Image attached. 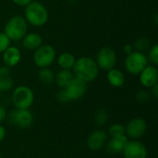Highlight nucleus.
Wrapping results in <instances>:
<instances>
[{
    "label": "nucleus",
    "instance_id": "nucleus-1",
    "mask_svg": "<svg viewBox=\"0 0 158 158\" xmlns=\"http://www.w3.org/2000/svg\"><path fill=\"white\" fill-rule=\"evenodd\" d=\"M72 70L75 78L87 83L96 79L98 76L99 68L95 60L89 56H82L75 61Z\"/></svg>",
    "mask_w": 158,
    "mask_h": 158
},
{
    "label": "nucleus",
    "instance_id": "nucleus-2",
    "mask_svg": "<svg viewBox=\"0 0 158 158\" xmlns=\"http://www.w3.org/2000/svg\"><path fill=\"white\" fill-rule=\"evenodd\" d=\"M24 15L26 21L35 27H41L48 20V11L46 7L37 1H32L26 6Z\"/></svg>",
    "mask_w": 158,
    "mask_h": 158
},
{
    "label": "nucleus",
    "instance_id": "nucleus-3",
    "mask_svg": "<svg viewBox=\"0 0 158 158\" xmlns=\"http://www.w3.org/2000/svg\"><path fill=\"white\" fill-rule=\"evenodd\" d=\"M28 22L24 17L14 16L10 18L5 26V33L11 41L21 40L27 33Z\"/></svg>",
    "mask_w": 158,
    "mask_h": 158
},
{
    "label": "nucleus",
    "instance_id": "nucleus-4",
    "mask_svg": "<svg viewBox=\"0 0 158 158\" xmlns=\"http://www.w3.org/2000/svg\"><path fill=\"white\" fill-rule=\"evenodd\" d=\"M11 100L16 108L29 109L34 101V94L32 90L25 85H20L15 88L12 93Z\"/></svg>",
    "mask_w": 158,
    "mask_h": 158
},
{
    "label": "nucleus",
    "instance_id": "nucleus-5",
    "mask_svg": "<svg viewBox=\"0 0 158 158\" xmlns=\"http://www.w3.org/2000/svg\"><path fill=\"white\" fill-rule=\"evenodd\" d=\"M6 119H7L8 123L11 125H14L19 129H27L32 124L33 116L29 109L15 108L6 115Z\"/></svg>",
    "mask_w": 158,
    "mask_h": 158
},
{
    "label": "nucleus",
    "instance_id": "nucleus-6",
    "mask_svg": "<svg viewBox=\"0 0 158 158\" xmlns=\"http://www.w3.org/2000/svg\"><path fill=\"white\" fill-rule=\"evenodd\" d=\"M56 59V50L50 44H42L33 54V61L37 67L48 68Z\"/></svg>",
    "mask_w": 158,
    "mask_h": 158
},
{
    "label": "nucleus",
    "instance_id": "nucleus-7",
    "mask_svg": "<svg viewBox=\"0 0 158 158\" xmlns=\"http://www.w3.org/2000/svg\"><path fill=\"white\" fill-rule=\"evenodd\" d=\"M147 64L148 59L146 56L143 53L137 51H133L132 53L129 54L125 59V69L132 75L140 74L147 66Z\"/></svg>",
    "mask_w": 158,
    "mask_h": 158
},
{
    "label": "nucleus",
    "instance_id": "nucleus-8",
    "mask_svg": "<svg viewBox=\"0 0 158 158\" xmlns=\"http://www.w3.org/2000/svg\"><path fill=\"white\" fill-rule=\"evenodd\" d=\"M95 62L99 69L109 70L113 69L117 63V54L113 48L105 46L98 51Z\"/></svg>",
    "mask_w": 158,
    "mask_h": 158
},
{
    "label": "nucleus",
    "instance_id": "nucleus-9",
    "mask_svg": "<svg viewBox=\"0 0 158 158\" xmlns=\"http://www.w3.org/2000/svg\"><path fill=\"white\" fill-rule=\"evenodd\" d=\"M147 131V123L143 118H135L131 119L125 126V134L131 140L142 138Z\"/></svg>",
    "mask_w": 158,
    "mask_h": 158
},
{
    "label": "nucleus",
    "instance_id": "nucleus-10",
    "mask_svg": "<svg viewBox=\"0 0 158 158\" xmlns=\"http://www.w3.org/2000/svg\"><path fill=\"white\" fill-rule=\"evenodd\" d=\"M64 90L69 102L79 100L85 94L87 90V83L77 78H74L73 81Z\"/></svg>",
    "mask_w": 158,
    "mask_h": 158
},
{
    "label": "nucleus",
    "instance_id": "nucleus-11",
    "mask_svg": "<svg viewBox=\"0 0 158 158\" xmlns=\"http://www.w3.org/2000/svg\"><path fill=\"white\" fill-rule=\"evenodd\" d=\"M122 154L124 158H146L147 149L140 141L131 140L128 142Z\"/></svg>",
    "mask_w": 158,
    "mask_h": 158
},
{
    "label": "nucleus",
    "instance_id": "nucleus-12",
    "mask_svg": "<svg viewBox=\"0 0 158 158\" xmlns=\"http://www.w3.org/2000/svg\"><path fill=\"white\" fill-rule=\"evenodd\" d=\"M107 142V134L103 130H95L90 133L87 139V146L91 151L96 152L102 149Z\"/></svg>",
    "mask_w": 158,
    "mask_h": 158
},
{
    "label": "nucleus",
    "instance_id": "nucleus-13",
    "mask_svg": "<svg viewBox=\"0 0 158 158\" xmlns=\"http://www.w3.org/2000/svg\"><path fill=\"white\" fill-rule=\"evenodd\" d=\"M158 71L156 67L146 66L140 73V82L146 88H151L157 83Z\"/></svg>",
    "mask_w": 158,
    "mask_h": 158
},
{
    "label": "nucleus",
    "instance_id": "nucleus-14",
    "mask_svg": "<svg viewBox=\"0 0 158 158\" xmlns=\"http://www.w3.org/2000/svg\"><path fill=\"white\" fill-rule=\"evenodd\" d=\"M128 142H129V138L126 135L111 138L106 144V151L111 155L122 154Z\"/></svg>",
    "mask_w": 158,
    "mask_h": 158
},
{
    "label": "nucleus",
    "instance_id": "nucleus-15",
    "mask_svg": "<svg viewBox=\"0 0 158 158\" xmlns=\"http://www.w3.org/2000/svg\"><path fill=\"white\" fill-rule=\"evenodd\" d=\"M21 59V54L16 46H8L3 52V61L5 66L11 68L19 63Z\"/></svg>",
    "mask_w": 158,
    "mask_h": 158
},
{
    "label": "nucleus",
    "instance_id": "nucleus-16",
    "mask_svg": "<svg viewBox=\"0 0 158 158\" xmlns=\"http://www.w3.org/2000/svg\"><path fill=\"white\" fill-rule=\"evenodd\" d=\"M21 40H22V45L29 50H35L43 44L42 36L36 32H31L28 34L26 33Z\"/></svg>",
    "mask_w": 158,
    "mask_h": 158
},
{
    "label": "nucleus",
    "instance_id": "nucleus-17",
    "mask_svg": "<svg viewBox=\"0 0 158 158\" xmlns=\"http://www.w3.org/2000/svg\"><path fill=\"white\" fill-rule=\"evenodd\" d=\"M107 81L109 82V84L113 87H121L124 85L125 83V76L123 74V72L118 69H111L109 70H107Z\"/></svg>",
    "mask_w": 158,
    "mask_h": 158
},
{
    "label": "nucleus",
    "instance_id": "nucleus-18",
    "mask_svg": "<svg viewBox=\"0 0 158 158\" xmlns=\"http://www.w3.org/2000/svg\"><path fill=\"white\" fill-rule=\"evenodd\" d=\"M74 75L70 69H61L57 72L55 77V81L58 87L61 89H65L74 79Z\"/></svg>",
    "mask_w": 158,
    "mask_h": 158
},
{
    "label": "nucleus",
    "instance_id": "nucleus-19",
    "mask_svg": "<svg viewBox=\"0 0 158 158\" xmlns=\"http://www.w3.org/2000/svg\"><path fill=\"white\" fill-rule=\"evenodd\" d=\"M76 58L70 53H62L57 58V64L61 69H71L75 64Z\"/></svg>",
    "mask_w": 158,
    "mask_h": 158
},
{
    "label": "nucleus",
    "instance_id": "nucleus-20",
    "mask_svg": "<svg viewBox=\"0 0 158 158\" xmlns=\"http://www.w3.org/2000/svg\"><path fill=\"white\" fill-rule=\"evenodd\" d=\"M38 77L44 84H51L55 81V74L49 68H42L38 73Z\"/></svg>",
    "mask_w": 158,
    "mask_h": 158
},
{
    "label": "nucleus",
    "instance_id": "nucleus-21",
    "mask_svg": "<svg viewBox=\"0 0 158 158\" xmlns=\"http://www.w3.org/2000/svg\"><path fill=\"white\" fill-rule=\"evenodd\" d=\"M149 47H150V41L146 37H141V38L137 39L133 45V48L137 52H141V53L147 51L149 49Z\"/></svg>",
    "mask_w": 158,
    "mask_h": 158
},
{
    "label": "nucleus",
    "instance_id": "nucleus-22",
    "mask_svg": "<svg viewBox=\"0 0 158 158\" xmlns=\"http://www.w3.org/2000/svg\"><path fill=\"white\" fill-rule=\"evenodd\" d=\"M108 135L111 138L124 136L125 134V126L121 124H113L108 128Z\"/></svg>",
    "mask_w": 158,
    "mask_h": 158
},
{
    "label": "nucleus",
    "instance_id": "nucleus-23",
    "mask_svg": "<svg viewBox=\"0 0 158 158\" xmlns=\"http://www.w3.org/2000/svg\"><path fill=\"white\" fill-rule=\"evenodd\" d=\"M94 119H95V123L97 126L102 127V126L106 125V121L108 120V112L106 111V109H105V108L99 109L95 114Z\"/></svg>",
    "mask_w": 158,
    "mask_h": 158
},
{
    "label": "nucleus",
    "instance_id": "nucleus-24",
    "mask_svg": "<svg viewBox=\"0 0 158 158\" xmlns=\"http://www.w3.org/2000/svg\"><path fill=\"white\" fill-rule=\"evenodd\" d=\"M13 87V80L10 76L0 79V89L2 92H7Z\"/></svg>",
    "mask_w": 158,
    "mask_h": 158
},
{
    "label": "nucleus",
    "instance_id": "nucleus-25",
    "mask_svg": "<svg viewBox=\"0 0 158 158\" xmlns=\"http://www.w3.org/2000/svg\"><path fill=\"white\" fill-rule=\"evenodd\" d=\"M8 46H10V40L5 32H0V53H3Z\"/></svg>",
    "mask_w": 158,
    "mask_h": 158
},
{
    "label": "nucleus",
    "instance_id": "nucleus-26",
    "mask_svg": "<svg viewBox=\"0 0 158 158\" xmlns=\"http://www.w3.org/2000/svg\"><path fill=\"white\" fill-rule=\"evenodd\" d=\"M149 60L155 64H158V45L157 44H154L153 47H151L150 51H149Z\"/></svg>",
    "mask_w": 158,
    "mask_h": 158
},
{
    "label": "nucleus",
    "instance_id": "nucleus-27",
    "mask_svg": "<svg viewBox=\"0 0 158 158\" xmlns=\"http://www.w3.org/2000/svg\"><path fill=\"white\" fill-rule=\"evenodd\" d=\"M150 97H151V94L148 91H145V90L140 91L136 95L137 100L140 101V102H147V101H149Z\"/></svg>",
    "mask_w": 158,
    "mask_h": 158
},
{
    "label": "nucleus",
    "instance_id": "nucleus-28",
    "mask_svg": "<svg viewBox=\"0 0 158 158\" xmlns=\"http://www.w3.org/2000/svg\"><path fill=\"white\" fill-rule=\"evenodd\" d=\"M56 98H57L58 102H60L62 104H66V103H69V99H68V97H67V94H66L64 89H61L58 92V94H56Z\"/></svg>",
    "mask_w": 158,
    "mask_h": 158
},
{
    "label": "nucleus",
    "instance_id": "nucleus-29",
    "mask_svg": "<svg viewBox=\"0 0 158 158\" xmlns=\"http://www.w3.org/2000/svg\"><path fill=\"white\" fill-rule=\"evenodd\" d=\"M6 115H7V112H6L5 106L0 105V124L6 118Z\"/></svg>",
    "mask_w": 158,
    "mask_h": 158
},
{
    "label": "nucleus",
    "instance_id": "nucleus-30",
    "mask_svg": "<svg viewBox=\"0 0 158 158\" xmlns=\"http://www.w3.org/2000/svg\"><path fill=\"white\" fill-rule=\"evenodd\" d=\"M12 1L19 6H26L31 2V0H12Z\"/></svg>",
    "mask_w": 158,
    "mask_h": 158
},
{
    "label": "nucleus",
    "instance_id": "nucleus-31",
    "mask_svg": "<svg viewBox=\"0 0 158 158\" xmlns=\"http://www.w3.org/2000/svg\"><path fill=\"white\" fill-rule=\"evenodd\" d=\"M151 95L155 98L157 99L158 98V84H155L154 86L151 87Z\"/></svg>",
    "mask_w": 158,
    "mask_h": 158
},
{
    "label": "nucleus",
    "instance_id": "nucleus-32",
    "mask_svg": "<svg viewBox=\"0 0 158 158\" xmlns=\"http://www.w3.org/2000/svg\"><path fill=\"white\" fill-rule=\"evenodd\" d=\"M123 50L127 55H129V54H131V53H132L134 51V48H133V45H131V44H125Z\"/></svg>",
    "mask_w": 158,
    "mask_h": 158
},
{
    "label": "nucleus",
    "instance_id": "nucleus-33",
    "mask_svg": "<svg viewBox=\"0 0 158 158\" xmlns=\"http://www.w3.org/2000/svg\"><path fill=\"white\" fill-rule=\"evenodd\" d=\"M6 134V129H5V127H4V126H2V125L0 124V143L5 139Z\"/></svg>",
    "mask_w": 158,
    "mask_h": 158
},
{
    "label": "nucleus",
    "instance_id": "nucleus-34",
    "mask_svg": "<svg viewBox=\"0 0 158 158\" xmlns=\"http://www.w3.org/2000/svg\"><path fill=\"white\" fill-rule=\"evenodd\" d=\"M155 23L157 24V15H156V14L155 15Z\"/></svg>",
    "mask_w": 158,
    "mask_h": 158
},
{
    "label": "nucleus",
    "instance_id": "nucleus-35",
    "mask_svg": "<svg viewBox=\"0 0 158 158\" xmlns=\"http://www.w3.org/2000/svg\"><path fill=\"white\" fill-rule=\"evenodd\" d=\"M2 93H3V92H2L1 89H0V98H1V96H2Z\"/></svg>",
    "mask_w": 158,
    "mask_h": 158
},
{
    "label": "nucleus",
    "instance_id": "nucleus-36",
    "mask_svg": "<svg viewBox=\"0 0 158 158\" xmlns=\"http://www.w3.org/2000/svg\"><path fill=\"white\" fill-rule=\"evenodd\" d=\"M0 158H2V156H1V153H0Z\"/></svg>",
    "mask_w": 158,
    "mask_h": 158
}]
</instances>
